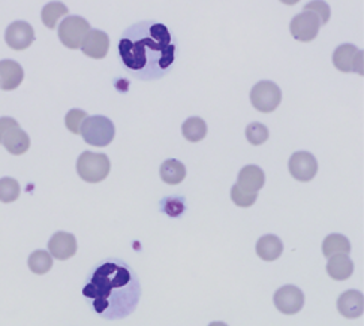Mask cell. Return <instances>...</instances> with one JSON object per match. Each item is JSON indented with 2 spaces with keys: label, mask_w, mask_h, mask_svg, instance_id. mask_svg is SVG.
I'll use <instances>...</instances> for the list:
<instances>
[{
  "label": "cell",
  "mask_w": 364,
  "mask_h": 326,
  "mask_svg": "<svg viewBox=\"0 0 364 326\" xmlns=\"http://www.w3.org/2000/svg\"><path fill=\"white\" fill-rule=\"evenodd\" d=\"M303 11L314 12L315 16L319 18L321 26L327 24V23H328V20H330V16H331V11H330L328 4H326V2H319V0H316V2H309V4H306Z\"/></svg>",
  "instance_id": "obj_29"
},
{
  "label": "cell",
  "mask_w": 364,
  "mask_h": 326,
  "mask_svg": "<svg viewBox=\"0 0 364 326\" xmlns=\"http://www.w3.org/2000/svg\"><path fill=\"white\" fill-rule=\"evenodd\" d=\"M333 65L341 72H355L363 75V51L353 44L339 45L333 53Z\"/></svg>",
  "instance_id": "obj_9"
},
{
  "label": "cell",
  "mask_w": 364,
  "mask_h": 326,
  "mask_svg": "<svg viewBox=\"0 0 364 326\" xmlns=\"http://www.w3.org/2000/svg\"><path fill=\"white\" fill-rule=\"evenodd\" d=\"M339 313L346 319H357L363 316L364 296L360 290L351 289L343 292L338 300Z\"/></svg>",
  "instance_id": "obj_16"
},
{
  "label": "cell",
  "mask_w": 364,
  "mask_h": 326,
  "mask_svg": "<svg viewBox=\"0 0 364 326\" xmlns=\"http://www.w3.org/2000/svg\"><path fill=\"white\" fill-rule=\"evenodd\" d=\"M124 67L141 80L164 77L176 59V45L166 26L143 21L131 26L119 42Z\"/></svg>",
  "instance_id": "obj_1"
},
{
  "label": "cell",
  "mask_w": 364,
  "mask_h": 326,
  "mask_svg": "<svg viewBox=\"0 0 364 326\" xmlns=\"http://www.w3.org/2000/svg\"><path fill=\"white\" fill-rule=\"evenodd\" d=\"M90 32V24L86 18L71 16L66 17L59 26V39L66 48L78 50L86 35Z\"/></svg>",
  "instance_id": "obj_7"
},
{
  "label": "cell",
  "mask_w": 364,
  "mask_h": 326,
  "mask_svg": "<svg viewBox=\"0 0 364 326\" xmlns=\"http://www.w3.org/2000/svg\"><path fill=\"white\" fill-rule=\"evenodd\" d=\"M270 132L267 129V126L262 123H250L246 127V139L252 146H262L265 141L269 139Z\"/></svg>",
  "instance_id": "obj_26"
},
{
  "label": "cell",
  "mask_w": 364,
  "mask_h": 326,
  "mask_svg": "<svg viewBox=\"0 0 364 326\" xmlns=\"http://www.w3.org/2000/svg\"><path fill=\"white\" fill-rule=\"evenodd\" d=\"M164 211L171 217L180 216L185 211L183 200H180V197H168V200L164 201Z\"/></svg>",
  "instance_id": "obj_30"
},
{
  "label": "cell",
  "mask_w": 364,
  "mask_h": 326,
  "mask_svg": "<svg viewBox=\"0 0 364 326\" xmlns=\"http://www.w3.org/2000/svg\"><path fill=\"white\" fill-rule=\"evenodd\" d=\"M20 184L17 180H14L11 177L0 178V202L4 204H11L14 201H17L20 197Z\"/></svg>",
  "instance_id": "obj_25"
},
{
  "label": "cell",
  "mask_w": 364,
  "mask_h": 326,
  "mask_svg": "<svg viewBox=\"0 0 364 326\" xmlns=\"http://www.w3.org/2000/svg\"><path fill=\"white\" fill-rule=\"evenodd\" d=\"M354 273V262L348 254H336L328 258L327 262V274L338 281L348 280Z\"/></svg>",
  "instance_id": "obj_19"
},
{
  "label": "cell",
  "mask_w": 364,
  "mask_h": 326,
  "mask_svg": "<svg viewBox=\"0 0 364 326\" xmlns=\"http://www.w3.org/2000/svg\"><path fill=\"white\" fill-rule=\"evenodd\" d=\"M82 295L101 317L117 320L134 313L141 298V285L128 263L113 259L95 269Z\"/></svg>",
  "instance_id": "obj_2"
},
{
  "label": "cell",
  "mask_w": 364,
  "mask_h": 326,
  "mask_svg": "<svg viewBox=\"0 0 364 326\" xmlns=\"http://www.w3.org/2000/svg\"><path fill=\"white\" fill-rule=\"evenodd\" d=\"M5 40L8 47L16 51L29 48L35 40L33 27L26 21H14L8 26L5 32Z\"/></svg>",
  "instance_id": "obj_12"
},
{
  "label": "cell",
  "mask_w": 364,
  "mask_h": 326,
  "mask_svg": "<svg viewBox=\"0 0 364 326\" xmlns=\"http://www.w3.org/2000/svg\"><path fill=\"white\" fill-rule=\"evenodd\" d=\"M288 168H289V174L294 178L301 183H307L315 178L318 173V162L312 153L297 151L291 156Z\"/></svg>",
  "instance_id": "obj_11"
},
{
  "label": "cell",
  "mask_w": 364,
  "mask_h": 326,
  "mask_svg": "<svg viewBox=\"0 0 364 326\" xmlns=\"http://www.w3.org/2000/svg\"><path fill=\"white\" fill-rule=\"evenodd\" d=\"M68 6L63 5L62 2H50L47 4L44 8H42L41 12V18L42 23H44L48 29H55V26H58V21L68 16Z\"/></svg>",
  "instance_id": "obj_23"
},
{
  "label": "cell",
  "mask_w": 364,
  "mask_h": 326,
  "mask_svg": "<svg viewBox=\"0 0 364 326\" xmlns=\"http://www.w3.org/2000/svg\"><path fill=\"white\" fill-rule=\"evenodd\" d=\"M87 119V112L82 109H71L65 117V124L69 132L78 135L81 132V126L84 120Z\"/></svg>",
  "instance_id": "obj_28"
},
{
  "label": "cell",
  "mask_w": 364,
  "mask_h": 326,
  "mask_svg": "<svg viewBox=\"0 0 364 326\" xmlns=\"http://www.w3.org/2000/svg\"><path fill=\"white\" fill-rule=\"evenodd\" d=\"M77 249V238L69 232H55L48 241V253L58 261L71 259Z\"/></svg>",
  "instance_id": "obj_13"
},
{
  "label": "cell",
  "mask_w": 364,
  "mask_h": 326,
  "mask_svg": "<svg viewBox=\"0 0 364 326\" xmlns=\"http://www.w3.org/2000/svg\"><path fill=\"white\" fill-rule=\"evenodd\" d=\"M109 50V36L97 29H90L81 44V51L92 59H104Z\"/></svg>",
  "instance_id": "obj_14"
},
{
  "label": "cell",
  "mask_w": 364,
  "mask_h": 326,
  "mask_svg": "<svg viewBox=\"0 0 364 326\" xmlns=\"http://www.w3.org/2000/svg\"><path fill=\"white\" fill-rule=\"evenodd\" d=\"M349 253H351V243H349V239L342 234H330L323 241V254L326 258Z\"/></svg>",
  "instance_id": "obj_21"
},
{
  "label": "cell",
  "mask_w": 364,
  "mask_h": 326,
  "mask_svg": "<svg viewBox=\"0 0 364 326\" xmlns=\"http://www.w3.org/2000/svg\"><path fill=\"white\" fill-rule=\"evenodd\" d=\"M250 102L259 112H273L282 102V92L273 81H259L250 90Z\"/></svg>",
  "instance_id": "obj_6"
},
{
  "label": "cell",
  "mask_w": 364,
  "mask_h": 326,
  "mask_svg": "<svg viewBox=\"0 0 364 326\" xmlns=\"http://www.w3.org/2000/svg\"><path fill=\"white\" fill-rule=\"evenodd\" d=\"M24 80V70L16 60H0V89L5 92L16 90Z\"/></svg>",
  "instance_id": "obj_15"
},
{
  "label": "cell",
  "mask_w": 364,
  "mask_h": 326,
  "mask_svg": "<svg viewBox=\"0 0 364 326\" xmlns=\"http://www.w3.org/2000/svg\"><path fill=\"white\" fill-rule=\"evenodd\" d=\"M80 134L89 146L107 147L113 143L116 127L113 121L104 116H92L84 120Z\"/></svg>",
  "instance_id": "obj_3"
},
{
  "label": "cell",
  "mask_w": 364,
  "mask_h": 326,
  "mask_svg": "<svg viewBox=\"0 0 364 326\" xmlns=\"http://www.w3.org/2000/svg\"><path fill=\"white\" fill-rule=\"evenodd\" d=\"M181 134L191 143H200L207 135V123L200 117H191L181 124Z\"/></svg>",
  "instance_id": "obj_22"
},
{
  "label": "cell",
  "mask_w": 364,
  "mask_h": 326,
  "mask_svg": "<svg viewBox=\"0 0 364 326\" xmlns=\"http://www.w3.org/2000/svg\"><path fill=\"white\" fill-rule=\"evenodd\" d=\"M255 249H257V254L262 261L273 262L282 256L284 243L279 237L269 234L258 239Z\"/></svg>",
  "instance_id": "obj_18"
},
{
  "label": "cell",
  "mask_w": 364,
  "mask_h": 326,
  "mask_svg": "<svg viewBox=\"0 0 364 326\" xmlns=\"http://www.w3.org/2000/svg\"><path fill=\"white\" fill-rule=\"evenodd\" d=\"M321 29V21L314 12L303 11L299 16L294 17L289 24L291 35L300 42L314 40Z\"/></svg>",
  "instance_id": "obj_10"
},
{
  "label": "cell",
  "mask_w": 364,
  "mask_h": 326,
  "mask_svg": "<svg viewBox=\"0 0 364 326\" xmlns=\"http://www.w3.org/2000/svg\"><path fill=\"white\" fill-rule=\"evenodd\" d=\"M265 184V174L257 165H247L239 173L237 186L247 193H258Z\"/></svg>",
  "instance_id": "obj_17"
},
{
  "label": "cell",
  "mask_w": 364,
  "mask_h": 326,
  "mask_svg": "<svg viewBox=\"0 0 364 326\" xmlns=\"http://www.w3.org/2000/svg\"><path fill=\"white\" fill-rule=\"evenodd\" d=\"M111 171V162L104 153L84 151L77 161V173L86 183H101Z\"/></svg>",
  "instance_id": "obj_4"
},
{
  "label": "cell",
  "mask_w": 364,
  "mask_h": 326,
  "mask_svg": "<svg viewBox=\"0 0 364 326\" xmlns=\"http://www.w3.org/2000/svg\"><path fill=\"white\" fill-rule=\"evenodd\" d=\"M0 144L11 154L21 156L31 148V138L12 117L0 119Z\"/></svg>",
  "instance_id": "obj_5"
},
{
  "label": "cell",
  "mask_w": 364,
  "mask_h": 326,
  "mask_svg": "<svg viewBox=\"0 0 364 326\" xmlns=\"http://www.w3.org/2000/svg\"><path fill=\"white\" fill-rule=\"evenodd\" d=\"M208 326H228V325L223 323V322H212Z\"/></svg>",
  "instance_id": "obj_31"
},
{
  "label": "cell",
  "mask_w": 364,
  "mask_h": 326,
  "mask_svg": "<svg viewBox=\"0 0 364 326\" xmlns=\"http://www.w3.org/2000/svg\"><path fill=\"white\" fill-rule=\"evenodd\" d=\"M231 200L237 207L242 208H249L254 205L258 200V193H247L245 190H242L237 184H234L231 189Z\"/></svg>",
  "instance_id": "obj_27"
},
{
  "label": "cell",
  "mask_w": 364,
  "mask_h": 326,
  "mask_svg": "<svg viewBox=\"0 0 364 326\" xmlns=\"http://www.w3.org/2000/svg\"><path fill=\"white\" fill-rule=\"evenodd\" d=\"M273 303L281 313L287 316L297 315L304 305V293L297 286L287 285L274 292Z\"/></svg>",
  "instance_id": "obj_8"
},
{
  "label": "cell",
  "mask_w": 364,
  "mask_h": 326,
  "mask_svg": "<svg viewBox=\"0 0 364 326\" xmlns=\"http://www.w3.org/2000/svg\"><path fill=\"white\" fill-rule=\"evenodd\" d=\"M27 265H29L32 273L38 276H44L53 268V258L46 250H36L29 256Z\"/></svg>",
  "instance_id": "obj_24"
},
{
  "label": "cell",
  "mask_w": 364,
  "mask_h": 326,
  "mask_svg": "<svg viewBox=\"0 0 364 326\" xmlns=\"http://www.w3.org/2000/svg\"><path fill=\"white\" fill-rule=\"evenodd\" d=\"M159 174L164 183L176 186L186 178V166L177 159H168L161 165Z\"/></svg>",
  "instance_id": "obj_20"
}]
</instances>
